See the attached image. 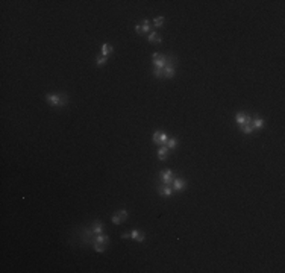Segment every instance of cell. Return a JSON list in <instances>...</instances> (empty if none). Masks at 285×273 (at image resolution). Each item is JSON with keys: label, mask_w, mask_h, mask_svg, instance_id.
<instances>
[{"label": "cell", "mask_w": 285, "mask_h": 273, "mask_svg": "<svg viewBox=\"0 0 285 273\" xmlns=\"http://www.w3.org/2000/svg\"><path fill=\"white\" fill-rule=\"evenodd\" d=\"M46 102L52 106H58V108H62V106H67L68 105V96L61 93V94H46Z\"/></svg>", "instance_id": "1"}, {"label": "cell", "mask_w": 285, "mask_h": 273, "mask_svg": "<svg viewBox=\"0 0 285 273\" xmlns=\"http://www.w3.org/2000/svg\"><path fill=\"white\" fill-rule=\"evenodd\" d=\"M152 59H153V67L155 68H164L167 65V56H164V55L153 53L152 55Z\"/></svg>", "instance_id": "2"}, {"label": "cell", "mask_w": 285, "mask_h": 273, "mask_svg": "<svg viewBox=\"0 0 285 273\" xmlns=\"http://www.w3.org/2000/svg\"><path fill=\"white\" fill-rule=\"evenodd\" d=\"M161 182L165 185H171L173 184V172L170 169H165L161 172Z\"/></svg>", "instance_id": "3"}, {"label": "cell", "mask_w": 285, "mask_h": 273, "mask_svg": "<svg viewBox=\"0 0 285 273\" xmlns=\"http://www.w3.org/2000/svg\"><path fill=\"white\" fill-rule=\"evenodd\" d=\"M156 190H158V193H159L161 196H164V197H170V196L173 194V188H171L170 185H165V184L156 185Z\"/></svg>", "instance_id": "4"}, {"label": "cell", "mask_w": 285, "mask_h": 273, "mask_svg": "<svg viewBox=\"0 0 285 273\" xmlns=\"http://www.w3.org/2000/svg\"><path fill=\"white\" fill-rule=\"evenodd\" d=\"M171 185H173V191H183L185 187H187V182L182 177H176V179H173Z\"/></svg>", "instance_id": "5"}, {"label": "cell", "mask_w": 285, "mask_h": 273, "mask_svg": "<svg viewBox=\"0 0 285 273\" xmlns=\"http://www.w3.org/2000/svg\"><path fill=\"white\" fill-rule=\"evenodd\" d=\"M130 238H133V240L138 241V243H143V241L146 240V235H144L141 231H138V229H132V231H130Z\"/></svg>", "instance_id": "6"}, {"label": "cell", "mask_w": 285, "mask_h": 273, "mask_svg": "<svg viewBox=\"0 0 285 273\" xmlns=\"http://www.w3.org/2000/svg\"><path fill=\"white\" fill-rule=\"evenodd\" d=\"M147 41H149L150 44H161V43H162V38L156 33L155 30H152V32L149 33V37H147Z\"/></svg>", "instance_id": "7"}, {"label": "cell", "mask_w": 285, "mask_h": 273, "mask_svg": "<svg viewBox=\"0 0 285 273\" xmlns=\"http://www.w3.org/2000/svg\"><path fill=\"white\" fill-rule=\"evenodd\" d=\"M168 155H170V149H168L167 146H161V147L158 149V159H159V161L167 159Z\"/></svg>", "instance_id": "8"}, {"label": "cell", "mask_w": 285, "mask_h": 273, "mask_svg": "<svg viewBox=\"0 0 285 273\" xmlns=\"http://www.w3.org/2000/svg\"><path fill=\"white\" fill-rule=\"evenodd\" d=\"M91 229H93V232H94L96 235L103 234V223H102V222H99V220H96L94 223L91 224Z\"/></svg>", "instance_id": "9"}, {"label": "cell", "mask_w": 285, "mask_h": 273, "mask_svg": "<svg viewBox=\"0 0 285 273\" xmlns=\"http://www.w3.org/2000/svg\"><path fill=\"white\" fill-rule=\"evenodd\" d=\"M108 241H109V237H108V235H105V234H99V235H96V237H94V243L108 244Z\"/></svg>", "instance_id": "10"}, {"label": "cell", "mask_w": 285, "mask_h": 273, "mask_svg": "<svg viewBox=\"0 0 285 273\" xmlns=\"http://www.w3.org/2000/svg\"><path fill=\"white\" fill-rule=\"evenodd\" d=\"M238 127L243 134H253V131H255L252 124H238Z\"/></svg>", "instance_id": "11"}, {"label": "cell", "mask_w": 285, "mask_h": 273, "mask_svg": "<svg viewBox=\"0 0 285 273\" xmlns=\"http://www.w3.org/2000/svg\"><path fill=\"white\" fill-rule=\"evenodd\" d=\"M112 52H114V49H112V46H111V44L105 43L103 46H102V55H103V56H106V58H108V56H109Z\"/></svg>", "instance_id": "12"}, {"label": "cell", "mask_w": 285, "mask_h": 273, "mask_svg": "<svg viewBox=\"0 0 285 273\" xmlns=\"http://www.w3.org/2000/svg\"><path fill=\"white\" fill-rule=\"evenodd\" d=\"M168 135L167 134H164V132H159V140H158V144L159 146H165L167 144V141H168Z\"/></svg>", "instance_id": "13"}, {"label": "cell", "mask_w": 285, "mask_h": 273, "mask_svg": "<svg viewBox=\"0 0 285 273\" xmlns=\"http://www.w3.org/2000/svg\"><path fill=\"white\" fill-rule=\"evenodd\" d=\"M252 126H253V129H262L265 126V122L262 119H255V120H252Z\"/></svg>", "instance_id": "14"}, {"label": "cell", "mask_w": 285, "mask_h": 273, "mask_svg": "<svg viewBox=\"0 0 285 273\" xmlns=\"http://www.w3.org/2000/svg\"><path fill=\"white\" fill-rule=\"evenodd\" d=\"M105 64H108V58H106V56L102 55V56H97V58H96V65H97V67H103Z\"/></svg>", "instance_id": "15"}, {"label": "cell", "mask_w": 285, "mask_h": 273, "mask_svg": "<svg viewBox=\"0 0 285 273\" xmlns=\"http://www.w3.org/2000/svg\"><path fill=\"white\" fill-rule=\"evenodd\" d=\"M141 27H143V33H150L152 32V27L149 26V20H144L143 23H140Z\"/></svg>", "instance_id": "16"}, {"label": "cell", "mask_w": 285, "mask_h": 273, "mask_svg": "<svg viewBox=\"0 0 285 273\" xmlns=\"http://www.w3.org/2000/svg\"><path fill=\"white\" fill-rule=\"evenodd\" d=\"M152 73H153V76H155L156 79H162V77H164V68H155V67H153Z\"/></svg>", "instance_id": "17"}, {"label": "cell", "mask_w": 285, "mask_h": 273, "mask_svg": "<svg viewBox=\"0 0 285 273\" xmlns=\"http://www.w3.org/2000/svg\"><path fill=\"white\" fill-rule=\"evenodd\" d=\"M244 120H246V114L244 112H237V115H235V122L238 124H243L244 123Z\"/></svg>", "instance_id": "18"}, {"label": "cell", "mask_w": 285, "mask_h": 273, "mask_svg": "<svg viewBox=\"0 0 285 273\" xmlns=\"http://www.w3.org/2000/svg\"><path fill=\"white\" fill-rule=\"evenodd\" d=\"M93 249H94L96 252L102 253V252H105V250H106V244H100V243H94V244H93Z\"/></svg>", "instance_id": "19"}, {"label": "cell", "mask_w": 285, "mask_h": 273, "mask_svg": "<svg viewBox=\"0 0 285 273\" xmlns=\"http://www.w3.org/2000/svg\"><path fill=\"white\" fill-rule=\"evenodd\" d=\"M168 149H175L176 146H178V140L176 138H168V141H167V144H165Z\"/></svg>", "instance_id": "20"}, {"label": "cell", "mask_w": 285, "mask_h": 273, "mask_svg": "<svg viewBox=\"0 0 285 273\" xmlns=\"http://www.w3.org/2000/svg\"><path fill=\"white\" fill-rule=\"evenodd\" d=\"M164 21H165V18L161 15V17H156L155 20H153V25H155V27H161V26L164 25Z\"/></svg>", "instance_id": "21"}, {"label": "cell", "mask_w": 285, "mask_h": 273, "mask_svg": "<svg viewBox=\"0 0 285 273\" xmlns=\"http://www.w3.org/2000/svg\"><path fill=\"white\" fill-rule=\"evenodd\" d=\"M117 214L120 216V219H121L123 222H125V220H128V211H126L125 208H123V209H118V211H117Z\"/></svg>", "instance_id": "22"}, {"label": "cell", "mask_w": 285, "mask_h": 273, "mask_svg": "<svg viewBox=\"0 0 285 273\" xmlns=\"http://www.w3.org/2000/svg\"><path fill=\"white\" fill-rule=\"evenodd\" d=\"M112 223H114V224H120V223H123V220L120 219V216H118L117 213H115V214L112 216Z\"/></svg>", "instance_id": "23"}, {"label": "cell", "mask_w": 285, "mask_h": 273, "mask_svg": "<svg viewBox=\"0 0 285 273\" xmlns=\"http://www.w3.org/2000/svg\"><path fill=\"white\" fill-rule=\"evenodd\" d=\"M152 140H153V143H156V144H158V140H159V131L153 132V137H152Z\"/></svg>", "instance_id": "24"}, {"label": "cell", "mask_w": 285, "mask_h": 273, "mask_svg": "<svg viewBox=\"0 0 285 273\" xmlns=\"http://www.w3.org/2000/svg\"><path fill=\"white\" fill-rule=\"evenodd\" d=\"M135 32H137L138 35H143V27H141V25H137V26H135Z\"/></svg>", "instance_id": "25"}, {"label": "cell", "mask_w": 285, "mask_h": 273, "mask_svg": "<svg viewBox=\"0 0 285 273\" xmlns=\"http://www.w3.org/2000/svg\"><path fill=\"white\" fill-rule=\"evenodd\" d=\"M130 237V232H125V234H121V238H129Z\"/></svg>", "instance_id": "26"}]
</instances>
